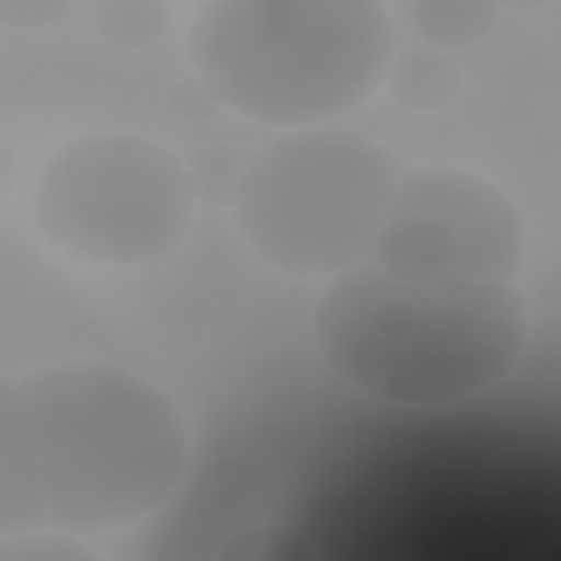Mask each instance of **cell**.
<instances>
[{"label":"cell","mask_w":561,"mask_h":561,"mask_svg":"<svg viewBox=\"0 0 561 561\" xmlns=\"http://www.w3.org/2000/svg\"><path fill=\"white\" fill-rule=\"evenodd\" d=\"M403 169L390 147L353 129L287 131L245 158L232 221L267 267L331 278L370 254Z\"/></svg>","instance_id":"obj_4"},{"label":"cell","mask_w":561,"mask_h":561,"mask_svg":"<svg viewBox=\"0 0 561 561\" xmlns=\"http://www.w3.org/2000/svg\"><path fill=\"white\" fill-rule=\"evenodd\" d=\"M311 329L353 390L401 408H443L497 386L522 359L530 311L513 278L401 276L357 263L322 287Z\"/></svg>","instance_id":"obj_2"},{"label":"cell","mask_w":561,"mask_h":561,"mask_svg":"<svg viewBox=\"0 0 561 561\" xmlns=\"http://www.w3.org/2000/svg\"><path fill=\"white\" fill-rule=\"evenodd\" d=\"M500 20V4L491 0H414L408 4V24L416 37L449 55L486 42Z\"/></svg>","instance_id":"obj_7"},{"label":"cell","mask_w":561,"mask_h":561,"mask_svg":"<svg viewBox=\"0 0 561 561\" xmlns=\"http://www.w3.org/2000/svg\"><path fill=\"white\" fill-rule=\"evenodd\" d=\"M386 88L399 107L432 114L447 110L458 99L462 75L449 53L423 46L397 55Z\"/></svg>","instance_id":"obj_8"},{"label":"cell","mask_w":561,"mask_h":561,"mask_svg":"<svg viewBox=\"0 0 561 561\" xmlns=\"http://www.w3.org/2000/svg\"><path fill=\"white\" fill-rule=\"evenodd\" d=\"M191 432L178 401L105 359L0 379V537H99L158 513L182 486Z\"/></svg>","instance_id":"obj_1"},{"label":"cell","mask_w":561,"mask_h":561,"mask_svg":"<svg viewBox=\"0 0 561 561\" xmlns=\"http://www.w3.org/2000/svg\"><path fill=\"white\" fill-rule=\"evenodd\" d=\"M70 7L57 0H2L0 20L18 28H37L59 20Z\"/></svg>","instance_id":"obj_10"},{"label":"cell","mask_w":561,"mask_h":561,"mask_svg":"<svg viewBox=\"0 0 561 561\" xmlns=\"http://www.w3.org/2000/svg\"><path fill=\"white\" fill-rule=\"evenodd\" d=\"M92 26L114 48H149L169 33L171 7L160 0H103L92 9Z\"/></svg>","instance_id":"obj_9"},{"label":"cell","mask_w":561,"mask_h":561,"mask_svg":"<svg viewBox=\"0 0 561 561\" xmlns=\"http://www.w3.org/2000/svg\"><path fill=\"white\" fill-rule=\"evenodd\" d=\"M528 230L515 199L482 173L403 169L370 245L373 263L401 276L515 278Z\"/></svg>","instance_id":"obj_6"},{"label":"cell","mask_w":561,"mask_h":561,"mask_svg":"<svg viewBox=\"0 0 561 561\" xmlns=\"http://www.w3.org/2000/svg\"><path fill=\"white\" fill-rule=\"evenodd\" d=\"M195 182L164 142L88 131L59 145L33 186V224L64 256L107 270L158 263L186 239Z\"/></svg>","instance_id":"obj_5"},{"label":"cell","mask_w":561,"mask_h":561,"mask_svg":"<svg viewBox=\"0 0 561 561\" xmlns=\"http://www.w3.org/2000/svg\"><path fill=\"white\" fill-rule=\"evenodd\" d=\"M186 50L217 105L296 131L366 107L386 88L399 33L375 0H206Z\"/></svg>","instance_id":"obj_3"}]
</instances>
